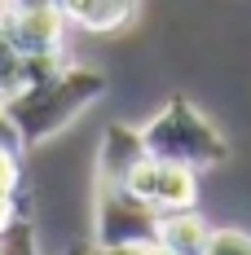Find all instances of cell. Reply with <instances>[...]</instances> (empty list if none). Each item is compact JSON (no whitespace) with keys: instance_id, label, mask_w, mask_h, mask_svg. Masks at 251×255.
Masks as SVG:
<instances>
[{"instance_id":"6da1fadb","label":"cell","mask_w":251,"mask_h":255,"mask_svg":"<svg viewBox=\"0 0 251 255\" xmlns=\"http://www.w3.org/2000/svg\"><path fill=\"white\" fill-rule=\"evenodd\" d=\"M101 93H106V75L101 71H93V66H62V71L44 75L40 84L22 88L18 97H9L4 115L13 119L22 145H40V141L57 136L71 119H79Z\"/></svg>"},{"instance_id":"7a4b0ae2","label":"cell","mask_w":251,"mask_h":255,"mask_svg":"<svg viewBox=\"0 0 251 255\" xmlns=\"http://www.w3.org/2000/svg\"><path fill=\"white\" fill-rule=\"evenodd\" d=\"M141 141H146V154L168 158V163H185L194 172L221 167L229 158V141L221 136V128L212 124L190 97H172L150 124L141 128Z\"/></svg>"},{"instance_id":"3957f363","label":"cell","mask_w":251,"mask_h":255,"mask_svg":"<svg viewBox=\"0 0 251 255\" xmlns=\"http://www.w3.org/2000/svg\"><path fill=\"white\" fill-rule=\"evenodd\" d=\"M159 238V211L128 185H101L97 194V247H150Z\"/></svg>"},{"instance_id":"277c9868","label":"cell","mask_w":251,"mask_h":255,"mask_svg":"<svg viewBox=\"0 0 251 255\" xmlns=\"http://www.w3.org/2000/svg\"><path fill=\"white\" fill-rule=\"evenodd\" d=\"M124 185L141 198V203H150L159 216H168V211H185V207L199 203V172L185 167V163L154 158V154H146V158L132 167V176H128Z\"/></svg>"},{"instance_id":"5b68a950","label":"cell","mask_w":251,"mask_h":255,"mask_svg":"<svg viewBox=\"0 0 251 255\" xmlns=\"http://www.w3.org/2000/svg\"><path fill=\"white\" fill-rule=\"evenodd\" d=\"M0 22L13 35V44L31 57H44V53H62V35H66V13L57 4L44 9H13V4H0Z\"/></svg>"},{"instance_id":"8992f818","label":"cell","mask_w":251,"mask_h":255,"mask_svg":"<svg viewBox=\"0 0 251 255\" xmlns=\"http://www.w3.org/2000/svg\"><path fill=\"white\" fill-rule=\"evenodd\" d=\"M62 66H66V62H62V53H44V57L22 53L18 44H13V35L4 31V22H0V106L9 102V97H18L22 88L40 84L44 75L62 71Z\"/></svg>"},{"instance_id":"52a82bcc","label":"cell","mask_w":251,"mask_h":255,"mask_svg":"<svg viewBox=\"0 0 251 255\" xmlns=\"http://www.w3.org/2000/svg\"><path fill=\"white\" fill-rule=\"evenodd\" d=\"M146 158V141L141 128L128 124H106L101 132V150H97V167H101V185H124L132 176V167Z\"/></svg>"},{"instance_id":"ba28073f","label":"cell","mask_w":251,"mask_h":255,"mask_svg":"<svg viewBox=\"0 0 251 255\" xmlns=\"http://www.w3.org/2000/svg\"><path fill=\"white\" fill-rule=\"evenodd\" d=\"M212 238L216 229L203 220L194 207H185V211H168V216H159V247H168L172 255H207L212 247Z\"/></svg>"},{"instance_id":"9c48e42d","label":"cell","mask_w":251,"mask_h":255,"mask_svg":"<svg viewBox=\"0 0 251 255\" xmlns=\"http://www.w3.org/2000/svg\"><path fill=\"white\" fill-rule=\"evenodd\" d=\"M57 9L66 13V22L84 31H119L124 22H132L137 0H57Z\"/></svg>"},{"instance_id":"30bf717a","label":"cell","mask_w":251,"mask_h":255,"mask_svg":"<svg viewBox=\"0 0 251 255\" xmlns=\"http://www.w3.org/2000/svg\"><path fill=\"white\" fill-rule=\"evenodd\" d=\"M0 255H40L35 247V229H31V216H13L4 229H0Z\"/></svg>"},{"instance_id":"8fae6325","label":"cell","mask_w":251,"mask_h":255,"mask_svg":"<svg viewBox=\"0 0 251 255\" xmlns=\"http://www.w3.org/2000/svg\"><path fill=\"white\" fill-rule=\"evenodd\" d=\"M18 185H22V154L18 150H0V203H18V198H13Z\"/></svg>"},{"instance_id":"7c38bea8","label":"cell","mask_w":251,"mask_h":255,"mask_svg":"<svg viewBox=\"0 0 251 255\" xmlns=\"http://www.w3.org/2000/svg\"><path fill=\"white\" fill-rule=\"evenodd\" d=\"M207 255H251V238H247V233H238V229H216Z\"/></svg>"},{"instance_id":"4fadbf2b","label":"cell","mask_w":251,"mask_h":255,"mask_svg":"<svg viewBox=\"0 0 251 255\" xmlns=\"http://www.w3.org/2000/svg\"><path fill=\"white\" fill-rule=\"evenodd\" d=\"M0 150H18V154L26 150L22 136H18V128H13V119L4 115V106H0Z\"/></svg>"},{"instance_id":"5bb4252c","label":"cell","mask_w":251,"mask_h":255,"mask_svg":"<svg viewBox=\"0 0 251 255\" xmlns=\"http://www.w3.org/2000/svg\"><path fill=\"white\" fill-rule=\"evenodd\" d=\"M4 4H13V9H44V4H57V0H4Z\"/></svg>"},{"instance_id":"9a60e30c","label":"cell","mask_w":251,"mask_h":255,"mask_svg":"<svg viewBox=\"0 0 251 255\" xmlns=\"http://www.w3.org/2000/svg\"><path fill=\"white\" fill-rule=\"evenodd\" d=\"M137 255H172V251H168V247H159V242H150V247H141Z\"/></svg>"},{"instance_id":"2e32d148","label":"cell","mask_w":251,"mask_h":255,"mask_svg":"<svg viewBox=\"0 0 251 255\" xmlns=\"http://www.w3.org/2000/svg\"><path fill=\"white\" fill-rule=\"evenodd\" d=\"M71 255H93V247H75V251H71Z\"/></svg>"}]
</instances>
